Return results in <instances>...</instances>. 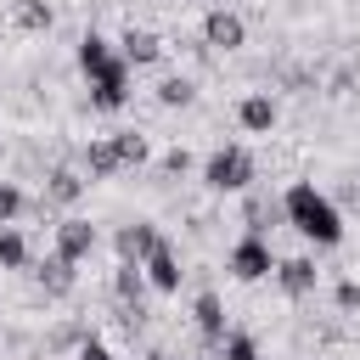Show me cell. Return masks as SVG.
<instances>
[{
    "mask_svg": "<svg viewBox=\"0 0 360 360\" xmlns=\"http://www.w3.org/2000/svg\"><path fill=\"white\" fill-rule=\"evenodd\" d=\"M281 214H287V225H292L298 236H309L315 248H338V242H343V214H338V202H332L326 191H315L309 180H292V186H287Z\"/></svg>",
    "mask_w": 360,
    "mask_h": 360,
    "instance_id": "1",
    "label": "cell"
},
{
    "mask_svg": "<svg viewBox=\"0 0 360 360\" xmlns=\"http://www.w3.org/2000/svg\"><path fill=\"white\" fill-rule=\"evenodd\" d=\"M202 180H208V191H248V186H253V158H248V146H219V152L202 163Z\"/></svg>",
    "mask_w": 360,
    "mask_h": 360,
    "instance_id": "2",
    "label": "cell"
},
{
    "mask_svg": "<svg viewBox=\"0 0 360 360\" xmlns=\"http://www.w3.org/2000/svg\"><path fill=\"white\" fill-rule=\"evenodd\" d=\"M270 270H276V253H270L264 236H242V242L231 248V276H236V281H264Z\"/></svg>",
    "mask_w": 360,
    "mask_h": 360,
    "instance_id": "3",
    "label": "cell"
},
{
    "mask_svg": "<svg viewBox=\"0 0 360 360\" xmlns=\"http://www.w3.org/2000/svg\"><path fill=\"white\" fill-rule=\"evenodd\" d=\"M202 45H208V51H242V45H248V22H242L236 11H225V6H214V11L202 17Z\"/></svg>",
    "mask_w": 360,
    "mask_h": 360,
    "instance_id": "4",
    "label": "cell"
},
{
    "mask_svg": "<svg viewBox=\"0 0 360 360\" xmlns=\"http://www.w3.org/2000/svg\"><path fill=\"white\" fill-rule=\"evenodd\" d=\"M158 242H163V236H158V225H152V219H129V225H118V236H112V248H118V259H124V264H146Z\"/></svg>",
    "mask_w": 360,
    "mask_h": 360,
    "instance_id": "5",
    "label": "cell"
},
{
    "mask_svg": "<svg viewBox=\"0 0 360 360\" xmlns=\"http://www.w3.org/2000/svg\"><path fill=\"white\" fill-rule=\"evenodd\" d=\"M56 253H62L68 264H84V259L96 253V225H90V219H62V225H56Z\"/></svg>",
    "mask_w": 360,
    "mask_h": 360,
    "instance_id": "6",
    "label": "cell"
},
{
    "mask_svg": "<svg viewBox=\"0 0 360 360\" xmlns=\"http://www.w3.org/2000/svg\"><path fill=\"white\" fill-rule=\"evenodd\" d=\"M124 101H129V62H118V68L101 73V79H90V107L112 112V107H124Z\"/></svg>",
    "mask_w": 360,
    "mask_h": 360,
    "instance_id": "7",
    "label": "cell"
},
{
    "mask_svg": "<svg viewBox=\"0 0 360 360\" xmlns=\"http://www.w3.org/2000/svg\"><path fill=\"white\" fill-rule=\"evenodd\" d=\"M180 276H186V270H180V259H174V248L158 242L152 259H146V281H152L158 292H180Z\"/></svg>",
    "mask_w": 360,
    "mask_h": 360,
    "instance_id": "8",
    "label": "cell"
},
{
    "mask_svg": "<svg viewBox=\"0 0 360 360\" xmlns=\"http://www.w3.org/2000/svg\"><path fill=\"white\" fill-rule=\"evenodd\" d=\"M124 56H112V45L101 39V34H84L79 39V68H84V79H101V73H112Z\"/></svg>",
    "mask_w": 360,
    "mask_h": 360,
    "instance_id": "9",
    "label": "cell"
},
{
    "mask_svg": "<svg viewBox=\"0 0 360 360\" xmlns=\"http://www.w3.org/2000/svg\"><path fill=\"white\" fill-rule=\"evenodd\" d=\"M191 315H197V332L219 349L225 332H231V326H225V304H219V292H197V309H191Z\"/></svg>",
    "mask_w": 360,
    "mask_h": 360,
    "instance_id": "10",
    "label": "cell"
},
{
    "mask_svg": "<svg viewBox=\"0 0 360 360\" xmlns=\"http://www.w3.org/2000/svg\"><path fill=\"white\" fill-rule=\"evenodd\" d=\"M118 45H124V62H129V68H152V62L163 56V39H158L152 28H129Z\"/></svg>",
    "mask_w": 360,
    "mask_h": 360,
    "instance_id": "11",
    "label": "cell"
},
{
    "mask_svg": "<svg viewBox=\"0 0 360 360\" xmlns=\"http://www.w3.org/2000/svg\"><path fill=\"white\" fill-rule=\"evenodd\" d=\"M236 124H242L248 135H270V129H276V101H270V96H242Z\"/></svg>",
    "mask_w": 360,
    "mask_h": 360,
    "instance_id": "12",
    "label": "cell"
},
{
    "mask_svg": "<svg viewBox=\"0 0 360 360\" xmlns=\"http://www.w3.org/2000/svg\"><path fill=\"white\" fill-rule=\"evenodd\" d=\"M315 259H281L276 264V281H281V292H292V298H304V292H315Z\"/></svg>",
    "mask_w": 360,
    "mask_h": 360,
    "instance_id": "13",
    "label": "cell"
},
{
    "mask_svg": "<svg viewBox=\"0 0 360 360\" xmlns=\"http://www.w3.org/2000/svg\"><path fill=\"white\" fill-rule=\"evenodd\" d=\"M152 281H146V264H124L118 259V276H112V292H118V304H129V309H141V292H146Z\"/></svg>",
    "mask_w": 360,
    "mask_h": 360,
    "instance_id": "14",
    "label": "cell"
},
{
    "mask_svg": "<svg viewBox=\"0 0 360 360\" xmlns=\"http://www.w3.org/2000/svg\"><path fill=\"white\" fill-rule=\"evenodd\" d=\"M84 169H90L96 180H107V174H118V169H124V158H118V146H112V141H90V146H84Z\"/></svg>",
    "mask_w": 360,
    "mask_h": 360,
    "instance_id": "15",
    "label": "cell"
},
{
    "mask_svg": "<svg viewBox=\"0 0 360 360\" xmlns=\"http://www.w3.org/2000/svg\"><path fill=\"white\" fill-rule=\"evenodd\" d=\"M79 191H84V174L79 169H51V180H45V197L51 202H73Z\"/></svg>",
    "mask_w": 360,
    "mask_h": 360,
    "instance_id": "16",
    "label": "cell"
},
{
    "mask_svg": "<svg viewBox=\"0 0 360 360\" xmlns=\"http://www.w3.org/2000/svg\"><path fill=\"white\" fill-rule=\"evenodd\" d=\"M34 276H39V287H51V292H68V287H73V264H68L62 253L39 259V270H34Z\"/></svg>",
    "mask_w": 360,
    "mask_h": 360,
    "instance_id": "17",
    "label": "cell"
},
{
    "mask_svg": "<svg viewBox=\"0 0 360 360\" xmlns=\"http://www.w3.org/2000/svg\"><path fill=\"white\" fill-rule=\"evenodd\" d=\"M270 219H287L281 202H270V197H248V236H264Z\"/></svg>",
    "mask_w": 360,
    "mask_h": 360,
    "instance_id": "18",
    "label": "cell"
},
{
    "mask_svg": "<svg viewBox=\"0 0 360 360\" xmlns=\"http://www.w3.org/2000/svg\"><path fill=\"white\" fill-rule=\"evenodd\" d=\"M0 264H6V270H22V264H28V242H22L17 225H0Z\"/></svg>",
    "mask_w": 360,
    "mask_h": 360,
    "instance_id": "19",
    "label": "cell"
},
{
    "mask_svg": "<svg viewBox=\"0 0 360 360\" xmlns=\"http://www.w3.org/2000/svg\"><path fill=\"white\" fill-rule=\"evenodd\" d=\"M186 101H191V79L186 73H174V79L158 84V107H186Z\"/></svg>",
    "mask_w": 360,
    "mask_h": 360,
    "instance_id": "20",
    "label": "cell"
},
{
    "mask_svg": "<svg viewBox=\"0 0 360 360\" xmlns=\"http://www.w3.org/2000/svg\"><path fill=\"white\" fill-rule=\"evenodd\" d=\"M112 146H118V158H124V163H146V152H152V146H146V135H135V129H118V135H112Z\"/></svg>",
    "mask_w": 360,
    "mask_h": 360,
    "instance_id": "21",
    "label": "cell"
},
{
    "mask_svg": "<svg viewBox=\"0 0 360 360\" xmlns=\"http://www.w3.org/2000/svg\"><path fill=\"white\" fill-rule=\"evenodd\" d=\"M17 22H22L28 34H39V28H51V6H45V0H22V6H17Z\"/></svg>",
    "mask_w": 360,
    "mask_h": 360,
    "instance_id": "22",
    "label": "cell"
},
{
    "mask_svg": "<svg viewBox=\"0 0 360 360\" xmlns=\"http://www.w3.org/2000/svg\"><path fill=\"white\" fill-rule=\"evenodd\" d=\"M219 354H225V360H259V343H253L248 332H225V343H219Z\"/></svg>",
    "mask_w": 360,
    "mask_h": 360,
    "instance_id": "23",
    "label": "cell"
},
{
    "mask_svg": "<svg viewBox=\"0 0 360 360\" xmlns=\"http://www.w3.org/2000/svg\"><path fill=\"white\" fill-rule=\"evenodd\" d=\"M22 214V191H17V180H0V225H11Z\"/></svg>",
    "mask_w": 360,
    "mask_h": 360,
    "instance_id": "24",
    "label": "cell"
},
{
    "mask_svg": "<svg viewBox=\"0 0 360 360\" xmlns=\"http://www.w3.org/2000/svg\"><path fill=\"white\" fill-rule=\"evenodd\" d=\"M186 169H191V152H186V146L163 152V174H186Z\"/></svg>",
    "mask_w": 360,
    "mask_h": 360,
    "instance_id": "25",
    "label": "cell"
},
{
    "mask_svg": "<svg viewBox=\"0 0 360 360\" xmlns=\"http://www.w3.org/2000/svg\"><path fill=\"white\" fill-rule=\"evenodd\" d=\"M338 309H360V281H338Z\"/></svg>",
    "mask_w": 360,
    "mask_h": 360,
    "instance_id": "26",
    "label": "cell"
},
{
    "mask_svg": "<svg viewBox=\"0 0 360 360\" xmlns=\"http://www.w3.org/2000/svg\"><path fill=\"white\" fill-rule=\"evenodd\" d=\"M79 360H118V354H112L107 343H96V338H84V343H79Z\"/></svg>",
    "mask_w": 360,
    "mask_h": 360,
    "instance_id": "27",
    "label": "cell"
},
{
    "mask_svg": "<svg viewBox=\"0 0 360 360\" xmlns=\"http://www.w3.org/2000/svg\"><path fill=\"white\" fill-rule=\"evenodd\" d=\"M146 360H169V354H146Z\"/></svg>",
    "mask_w": 360,
    "mask_h": 360,
    "instance_id": "28",
    "label": "cell"
}]
</instances>
